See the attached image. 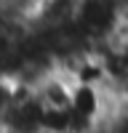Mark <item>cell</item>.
<instances>
[{
    "mask_svg": "<svg viewBox=\"0 0 128 133\" xmlns=\"http://www.w3.org/2000/svg\"><path fill=\"white\" fill-rule=\"evenodd\" d=\"M72 91H75V83L59 69H53L35 85V101L43 112H69Z\"/></svg>",
    "mask_w": 128,
    "mask_h": 133,
    "instance_id": "cell-1",
    "label": "cell"
},
{
    "mask_svg": "<svg viewBox=\"0 0 128 133\" xmlns=\"http://www.w3.org/2000/svg\"><path fill=\"white\" fill-rule=\"evenodd\" d=\"M85 133H115V130H112L110 125H104V123H96V125H91Z\"/></svg>",
    "mask_w": 128,
    "mask_h": 133,
    "instance_id": "cell-3",
    "label": "cell"
},
{
    "mask_svg": "<svg viewBox=\"0 0 128 133\" xmlns=\"http://www.w3.org/2000/svg\"><path fill=\"white\" fill-rule=\"evenodd\" d=\"M43 3V0H8V11L14 16H19V19H24L27 24H29V19L35 16V11H37V5Z\"/></svg>",
    "mask_w": 128,
    "mask_h": 133,
    "instance_id": "cell-2",
    "label": "cell"
}]
</instances>
